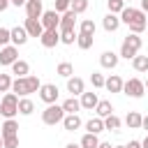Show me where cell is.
Instances as JSON below:
<instances>
[{
	"mask_svg": "<svg viewBox=\"0 0 148 148\" xmlns=\"http://www.w3.org/2000/svg\"><path fill=\"white\" fill-rule=\"evenodd\" d=\"M97 95L95 92H83L81 95V109H88V111H92L95 106H97Z\"/></svg>",
	"mask_w": 148,
	"mask_h": 148,
	"instance_id": "21",
	"label": "cell"
},
{
	"mask_svg": "<svg viewBox=\"0 0 148 148\" xmlns=\"http://www.w3.org/2000/svg\"><path fill=\"white\" fill-rule=\"evenodd\" d=\"M102 25H104V30H106V32H116V30H118V25H120V16H118V14H111V12H109V14L104 16Z\"/></svg>",
	"mask_w": 148,
	"mask_h": 148,
	"instance_id": "18",
	"label": "cell"
},
{
	"mask_svg": "<svg viewBox=\"0 0 148 148\" xmlns=\"http://www.w3.org/2000/svg\"><path fill=\"white\" fill-rule=\"evenodd\" d=\"M141 123H143V116H141L139 111H130V113L125 116V125H127L130 130H139Z\"/></svg>",
	"mask_w": 148,
	"mask_h": 148,
	"instance_id": "19",
	"label": "cell"
},
{
	"mask_svg": "<svg viewBox=\"0 0 148 148\" xmlns=\"http://www.w3.org/2000/svg\"><path fill=\"white\" fill-rule=\"evenodd\" d=\"M120 125H123V123H120V118H118V116H113V113L104 118V130H109V132H120Z\"/></svg>",
	"mask_w": 148,
	"mask_h": 148,
	"instance_id": "26",
	"label": "cell"
},
{
	"mask_svg": "<svg viewBox=\"0 0 148 148\" xmlns=\"http://www.w3.org/2000/svg\"><path fill=\"white\" fill-rule=\"evenodd\" d=\"M132 67L136 72H148V56H134L132 58Z\"/></svg>",
	"mask_w": 148,
	"mask_h": 148,
	"instance_id": "30",
	"label": "cell"
},
{
	"mask_svg": "<svg viewBox=\"0 0 148 148\" xmlns=\"http://www.w3.org/2000/svg\"><path fill=\"white\" fill-rule=\"evenodd\" d=\"M79 32H83V35H92V37H95V21H92V18H83L81 25H79Z\"/></svg>",
	"mask_w": 148,
	"mask_h": 148,
	"instance_id": "31",
	"label": "cell"
},
{
	"mask_svg": "<svg viewBox=\"0 0 148 148\" xmlns=\"http://www.w3.org/2000/svg\"><path fill=\"white\" fill-rule=\"evenodd\" d=\"M120 23H127L130 30H132L134 35H141V32L146 30V25H148V21H146V12L134 9V7H125V9L120 12Z\"/></svg>",
	"mask_w": 148,
	"mask_h": 148,
	"instance_id": "1",
	"label": "cell"
},
{
	"mask_svg": "<svg viewBox=\"0 0 148 148\" xmlns=\"http://www.w3.org/2000/svg\"><path fill=\"white\" fill-rule=\"evenodd\" d=\"M104 81H106V79H104L99 72H92V74H90V83H92V88H104Z\"/></svg>",
	"mask_w": 148,
	"mask_h": 148,
	"instance_id": "38",
	"label": "cell"
},
{
	"mask_svg": "<svg viewBox=\"0 0 148 148\" xmlns=\"http://www.w3.org/2000/svg\"><path fill=\"white\" fill-rule=\"evenodd\" d=\"M113 148H127V146H113Z\"/></svg>",
	"mask_w": 148,
	"mask_h": 148,
	"instance_id": "52",
	"label": "cell"
},
{
	"mask_svg": "<svg viewBox=\"0 0 148 148\" xmlns=\"http://www.w3.org/2000/svg\"><path fill=\"white\" fill-rule=\"evenodd\" d=\"M106 5H109V12L111 14H120L125 9V0H106Z\"/></svg>",
	"mask_w": 148,
	"mask_h": 148,
	"instance_id": "33",
	"label": "cell"
},
{
	"mask_svg": "<svg viewBox=\"0 0 148 148\" xmlns=\"http://www.w3.org/2000/svg\"><path fill=\"white\" fill-rule=\"evenodd\" d=\"M9 5H12V0H0V12H5Z\"/></svg>",
	"mask_w": 148,
	"mask_h": 148,
	"instance_id": "42",
	"label": "cell"
},
{
	"mask_svg": "<svg viewBox=\"0 0 148 148\" xmlns=\"http://www.w3.org/2000/svg\"><path fill=\"white\" fill-rule=\"evenodd\" d=\"M28 30L23 28V25H16V28H12V44L14 46H23L25 42H28Z\"/></svg>",
	"mask_w": 148,
	"mask_h": 148,
	"instance_id": "14",
	"label": "cell"
},
{
	"mask_svg": "<svg viewBox=\"0 0 148 148\" xmlns=\"http://www.w3.org/2000/svg\"><path fill=\"white\" fill-rule=\"evenodd\" d=\"M123 86H125V81H123L118 74H111V76L104 81V88H106L109 92H123Z\"/></svg>",
	"mask_w": 148,
	"mask_h": 148,
	"instance_id": "16",
	"label": "cell"
},
{
	"mask_svg": "<svg viewBox=\"0 0 148 148\" xmlns=\"http://www.w3.org/2000/svg\"><path fill=\"white\" fill-rule=\"evenodd\" d=\"M0 148H5V139H2V134H0Z\"/></svg>",
	"mask_w": 148,
	"mask_h": 148,
	"instance_id": "50",
	"label": "cell"
},
{
	"mask_svg": "<svg viewBox=\"0 0 148 148\" xmlns=\"http://www.w3.org/2000/svg\"><path fill=\"white\" fill-rule=\"evenodd\" d=\"M42 14H44L42 0H28L25 2V18H42Z\"/></svg>",
	"mask_w": 148,
	"mask_h": 148,
	"instance_id": "10",
	"label": "cell"
},
{
	"mask_svg": "<svg viewBox=\"0 0 148 148\" xmlns=\"http://www.w3.org/2000/svg\"><path fill=\"white\" fill-rule=\"evenodd\" d=\"M62 109H65V113H76V111L81 109V99H76V97H67V99L62 102Z\"/></svg>",
	"mask_w": 148,
	"mask_h": 148,
	"instance_id": "27",
	"label": "cell"
},
{
	"mask_svg": "<svg viewBox=\"0 0 148 148\" xmlns=\"http://www.w3.org/2000/svg\"><path fill=\"white\" fill-rule=\"evenodd\" d=\"M42 88V81L37 79V76H32V74H28V76H16L14 81H12V92H16L18 97H28L30 92H37Z\"/></svg>",
	"mask_w": 148,
	"mask_h": 148,
	"instance_id": "2",
	"label": "cell"
},
{
	"mask_svg": "<svg viewBox=\"0 0 148 148\" xmlns=\"http://www.w3.org/2000/svg\"><path fill=\"white\" fill-rule=\"evenodd\" d=\"M141 146H143V148H148V134H146V139L141 141Z\"/></svg>",
	"mask_w": 148,
	"mask_h": 148,
	"instance_id": "49",
	"label": "cell"
},
{
	"mask_svg": "<svg viewBox=\"0 0 148 148\" xmlns=\"http://www.w3.org/2000/svg\"><path fill=\"white\" fill-rule=\"evenodd\" d=\"M0 113L5 118H14L18 113V95L16 92H5V97L0 102Z\"/></svg>",
	"mask_w": 148,
	"mask_h": 148,
	"instance_id": "5",
	"label": "cell"
},
{
	"mask_svg": "<svg viewBox=\"0 0 148 148\" xmlns=\"http://www.w3.org/2000/svg\"><path fill=\"white\" fill-rule=\"evenodd\" d=\"M76 44H79V49H90L92 46V35H83V32H79V37H76Z\"/></svg>",
	"mask_w": 148,
	"mask_h": 148,
	"instance_id": "32",
	"label": "cell"
},
{
	"mask_svg": "<svg viewBox=\"0 0 148 148\" xmlns=\"http://www.w3.org/2000/svg\"><path fill=\"white\" fill-rule=\"evenodd\" d=\"M139 49H141V37L130 32L125 39H123V46H120V56L125 60H132L134 56H139Z\"/></svg>",
	"mask_w": 148,
	"mask_h": 148,
	"instance_id": "3",
	"label": "cell"
},
{
	"mask_svg": "<svg viewBox=\"0 0 148 148\" xmlns=\"http://www.w3.org/2000/svg\"><path fill=\"white\" fill-rule=\"evenodd\" d=\"M123 92H125L127 97L139 99V97H143V95H146V86H143V81H141V79H130V81H125Z\"/></svg>",
	"mask_w": 148,
	"mask_h": 148,
	"instance_id": "6",
	"label": "cell"
},
{
	"mask_svg": "<svg viewBox=\"0 0 148 148\" xmlns=\"http://www.w3.org/2000/svg\"><path fill=\"white\" fill-rule=\"evenodd\" d=\"M141 12H148V0H141Z\"/></svg>",
	"mask_w": 148,
	"mask_h": 148,
	"instance_id": "44",
	"label": "cell"
},
{
	"mask_svg": "<svg viewBox=\"0 0 148 148\" xmlns=\"http://www.w3.org/2000/svg\"><path fill=\"white\" fill-rule=\"evenodd\" d=\"M83 88H86L83 79H79V76H69L67 79V92H72V97L83 95Z\"/></svg>",
	"mask_w": 148,
	"mask_h": 148,
	"instance_id": "15",
	"label": "cell"
},
{
	"mask_svg": "<svg viewBox=\"0 0 148 148\" xmlns=\"http://www.w3.org/2000/svg\"><path fill=\"white\" fill-rule=\"evenodd\" d=\"M53 2H56V12H58V14L67 12V9H69V5H72V0H53Z\"/></svg>",
	"mask_w": 148,
	"mask_h": 148,
	"instance_id": "40",
	"label": "cell"
},
{
	"mask_svg": "<svg viewBox=\"0 0 148 148\" xmlns=\"http://www.w3.org/2000/svg\"><path fill=\"white\" fill-rule=\"evenodd\" d=\"M12 72H14L16 76H28V72H30V65H28L25 60H16V62L12 65Z\"/></svg>",
	"mask_w": 148,
	"mask_h": 148,
	"instance_id": "29",
	"label": "cell"
},
{
	"mask_svg": "<svg viewBox=\"0 0 148 148\" xmlns=\"http://www.w3.org/2000/svg\"><path fill=\"white\" fill-rule=\"evenodd\" d=\"M58 95H60V90H58L56 83H42V88H39V99H42V102H46V104H56Z\"/></svg>",
	"mask_w": 148,
	"mask_h": 148,
	"instance_id": "7",
	"label": "cell"
},
{
	"mask_svg": "<svg viewBox=\"0 0 148 148\" xmlns=\"http://www.w3.org/2000/svg\"><path fill=\"white\" fill-rule=\"evenodd\" d=\"M39 21H42L44 30H58V28H60V14H58L56 9H49V12H44Z\"/></svg>",
	"mask_w": 148,
	"mask_h": 148,
	"instance_id": "8",
	"label": "cell"
},
{
	"mask_svg": "<svg viewBox=\"0 0 148 148\" xmlns=\"http://www.w3.org/2000/svg\"><path fill=\"white\" fill-rule=\"evenodd\" d=\"M62 127H65L67 132H74V130L81 127V118H79L76 113H67V116L62 118Z\"/></svg>",
	"mask_w": 148,
	"mask_h": 148,
	"instance_id": "20",
	"label": "cell"
},
{
	"mask_svg": "<svg viewBox=\"0 0 148 148\" xmlns=\"http://www.w3.org/2000/svg\"><path fill=\"white\" fill-rule=\"evenodd\" d=\"M28 0H12V5H16V7H21V5H25Z\"/></svg>",
	"mask_w": 148,
	"mask_h": 148,
	"instance_id": "47",
	"label": "cell"
},
{
	"mask_svg": "<svg viewBox=\"0 0 148 148\" xmlns=\"http://www.w3.org/2000/svg\"><path fill=\"white\" fill-rule=\"evenodd\" d=\"M127 148H143V146H141V141H130Z\"/></svg>",
	"mask_w": 148,
	"mask_h": 148,
	"instance_id": "43",
	"label": "cell"
},
{
	"mask_svg": "<svg viewBox=\"0 0 148 148\" xmlns=\"http://www.w3.org/2000/svg\"><path fill=\"white\" fill-rule=\"evenodd\" d=\"M9 90H12V76L0 74V92H9Z\"/></svg>",
	"mask_w": 148,
	"mask_h": 148,
	"instance_id": "37",
	"label": "cell"
},
{
	"mask_svg": "<svg viewBox=\"0 0 148 148\" xmlns=\"http://www.w3.org/2000/svg\"><path fill=\"white\" fill-rule=\"evenodd\" d=\"M16 60H18V46L7 44L0 49V65H14Z\"/></svg>",
	"mask_w": 148,
	"mask_h": 148,
	"instance_id": "9",
	"label": "cell"
},
{
	"mask_svg": "<svg viewBox=\"0 0 148 148\" xmlns=\"http://www.w3.org/2000/svg\"><path fill=\"white\" fill-rule=\"evenodd\" d=\"M76 37H79V35H76L74 30H60V42H62V44H74Z\"/></svg>",
	"mask_w": 148,
	"mask_h": 148,
	"instance_id": "34",
	"label": "cell"
},
{
	"mask_svg": "<svg viewBox=\"0 0 148 148\" xmlns=\"http://www.w3.org/2000/svg\"><path fill=\"white\" fill-rule=\"evenodd\" d=\"M76 12H72V9H67V12H62V16H60V28L58 30H74V23H76Z\"/></svg>",
	"mask_w": 148,
	"mask_h": 148,
	"instance_id": "13",
	"label": "cell"
},
{
	"mask_svg": "<svg viewBox=\"0 0 148 148\" xmlns=\"http://www.w3.org/2000/svg\"><path fill=\"white\" fill-rule=\"evenodd\" d=\"M65 116H67V113H65L62 104H60V106H58V104H49V106L42 111V123H44V125H58V123H62Z\"/></svg>",
	"mask_w": 148,
	"mask_h": 148,
	"instance_id": "4",
	"label": "cell"
},
{
	"mask_svg": "<svg viewBox=\"0 0 148 148\" xmlns=\"http://www.w3.org/2000/svg\"><path fill=\"white\" fill-rule=\"evenodd\" d=\"M143 86H146V90H148V79H146V81H143Z\"/></svg>",
	"mask_w": 148,
	"mask_h": 148,
	"instance_id": "51",
	"label": "cell"
},
{
	"mask_svg": "<svg viewBox=\"0 0 148 148\" xmlns=\"http://www.w3.org/2000/svg\"><path fill=\"white\" fill-rule=\"evenodd\" d=\"M65 148H81V143H67Z\"/></svg>",
	"mask_w": 148,
	"mask_h": 148,
	"instance_id": "48",
	"label": "cell"
},
{
	"mask_svg": "<svg viewBox=\"0 0 148 148\" xmlns=\"http://www.w3.org/2000/svg\"><path fill=\"white\" fill-rule=\"evenodd\" d=\"M97 148H113V146H111V143H106V141H99V146H97Z\"/></svg>",
	"mask_w": 148,
	"mask_h": 148,
	"instance_id": "45",
	"label": "cell"
},
{
	"mask_svg": "<svg viewBox=\"0 0 148 148\" xmlns=\"http://www.w3.org/2000/svg\"><path fill=\"white\" fill-rule=\"evenodd\" d=\"M69 9H72V12H76V14H83V12L88 9V0H72Z\"/></svg>",
	"mask_w": 148,
	"mask_h": 148,
	"instance_id": "36",
	"label": "cell"
},
{
	"mask_svg": "<svg viewBox=\"0 0 148 148\" xmlns=\"http://www.w3.org/2000/svg\"><path fill=\"white\" fill-rule=\"evenodd\" d=\"M5 139V148H18V134L14 136H2Z\"/></svg>",
	"mask_w": 148,
	"mask_h": 148,
	"instance_id": "41",
	"label": "cell"
},
{
	"mask_svg": "<svg viewBox=\"0 0 148 148\" xmlns=\"http://www.w3.org/2000/svg\"><path fill=\"white\" fill-rule=\"evenodd\" d=\"M0 130H2V132H0L2 136H14V134H18V123H16L14 118H7Z\"/></svg>",
	"mask_w": 148,
	"mask_h": 148,
	"instance_id": "23",
	"label": "cell"
},
{
	"mask_svg": "<svg viewBox=\"0 0 148 148\" xmlns=\"http://www.w3.org/2000/svg\"><path fill=\"white\" fill-rule=\"evenodd\" d=\"M146 28H148V25H146Z\"/></svg>",
	"mask_w": 148,
	"mask_h": 148,
	"instance_id": "53",
	"label": "cell"
},
{
	"mask_svg": "<svg viewBox=\"0 0 148 148\" xmlns=\"http://www.w3.org/2000/svg\"><path fill=\"white\" fill-rule=\"evenodd\" d=\"M39 42H42V46L53 49V46L60 42V30H44V32H42V37H39Z\"/></svg>",
	"mask_w": 148,
	"mask_h": 148,
	"instance_id": "11",
	"label": "cell"
},
{
	"mask_svg": "<svg viewBox=\"0 0 148 148\" xmlns=\"http://www.w3.org/2000/svg\"><path fill=\"white\" fill-rule=\"evenodd\" d=\"M9 42H12V30L0 28V49H2V46H7Z\"/></svg>",
	"mask_w": 148,
	"mask_h": 148,
	"instance_id": "39",
	"label": "cell"
},
{
	"mask_svg": "<svg viewBox=\"0 0 148 148\" xmlns=\"http://www.w3.org/2000/svg\"><path fill=\"white\" fill-rule=\"evenodd\" d=\"M118 58H120V56H116L113 51H104V53L99 56V65H102L104 69H113V67L118 65Z\"/></svg>",
	"mask_w": 148,
	"mask_h": 148,
	"instance_id": "17",
	"label": "cell"
},
{
	"mask_svg": "<svg viewBox=\"0 0 148 148\" xmlns=\"http://www.w3.org/2000/svg\"><path fill=\"white\" fill-rule=\"evenodd\" d=\"M95 113H97L99 118H106V116H111V113H113V106H111V102H109V99H99V102H97V106H95Z\"/></svg>",
	"mask_w": 148,
	"mask_h": 148,
	"instance_id": "22",
	"label": "cell"
},
{
	"mask_svg": "<svg viewBox=\"0 0 148 148\" xmlns=\"http://www.w3.org/2000/svg\"><path fill=\"white\" fill-rule=\"evenodd\" d=\"M58 74L65 76V79L74 76V67H72V62H60V65H58Z\"/></svg>",
	"mask_w": 148,
	"mask_h": 148,
	"instance_id": "35",
	"label": "cell"
},
{
	"mask_svg": "<svg viewBox=\"0 0 148 148\" xmlns=\"http://www.w3.org/2000/svg\"><path fill=\"white\" fill-rule=\"evenodd\" d=\"M32 111H35V102L28 99V97H21V99H18V113H21V116H30Z\"/></svg>",
	"mask_w": 148,
	"mask_h": 148,
	"instance_id": "25",
	"label": "cell"
},
{
	"mask_svg": "<svg viewBox=\"0 0 148 148\" xmlns=\"http://www.w3.org/2000/svg\"><path fill=\"white\" fill-rule=\"evenodd\" d=\"M99 146V139H97V134H92V132H86L83 134V139H81V148H97Z\"/></svg>",
	"mask_w": 148,
	"mask_h": 148,
	"instance_id": "28",
	"label": "cell"
},
{
	"mask_svg": "<svg viewBox=\"0 0 148 148\" xmlns=\"http://www.w3.org/2000/svg\"><path fill=\"white\" fill-rule=\"evenodd\" d=\"M86 130H88V132H92V134H99V132L104 130V118H99V116L90 118V120L86 123Z\"/></svg>",
	"mask_w": 148,
	"mask_h": 148,
	"instance_id": "24",
	"label": "cell"
},
{
	"mask_svg": "<svg viewBox=\"0 0 148 148\" xmlns=\"http://www.w3.org/2000/svg\"><path fill=\"white\" fill-rule=\"evenodd\" d=\"M141 127H143V130L148 132V116H143V123H141Z\"/></svg>",
	"mask_w": 148,
	"mask_h": 148,
	"instance_id": "46",
	"label": "cell"
},
{
	"mask_svg": "<svg viewBox=\"0 0 148 148\" xmlns=\"http://www.w3.org/2000/svg\"><path fill=\"white\" fill-rule=\"evenodd\" d=\"M23 28L28 30V35H30V37H42V32H44V25H42V21H39V18H25Z\"/></svg>",
	"mask_w": 148,
	"mask_h": 148,
	"instance_id": "12",
	"label": "cell"
}]
</instances>
